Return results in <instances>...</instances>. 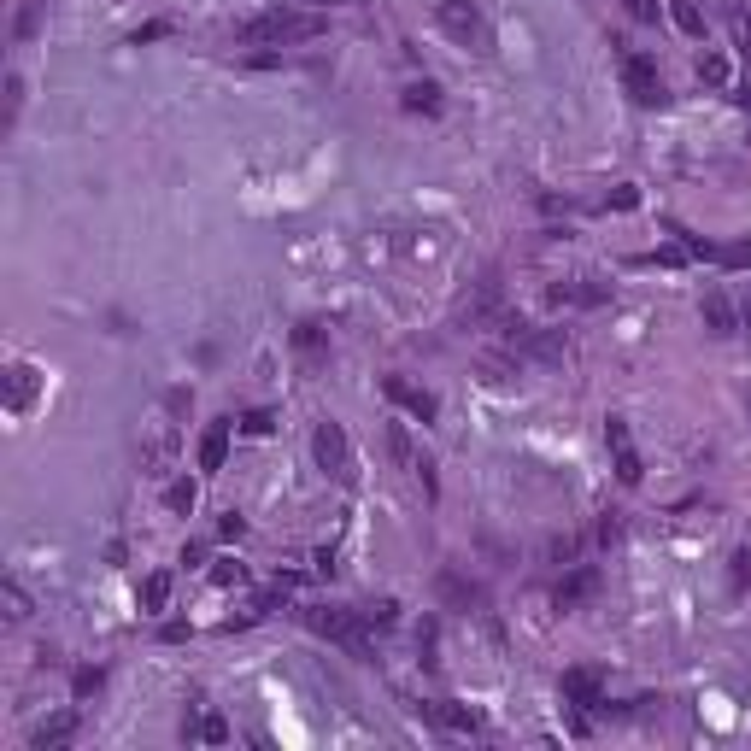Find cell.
Instances as JSON below:
<instances>
[{
    "instance_id": "cell-1",
    "label": "cell",
    "mask_w": 751,
    "mask_h": 751,
    "mask_svg": "<svg viewBox=\"0 0 751 751\" xmlns=\"http://www.w3.org/2000/svg\"><path fill=\"white\" fill-rule=\"evenodd\" d=\"M311 36H323V18H300V12H259V18H247L241 30H235V42L247 47H265V42H311Z\"/></svg>"
},
{
    "instance_id": "cell-2",
    "label": "cell",
    "mask_w": 751,
    "mask_h": 751,
    "mask_svg": "<svg viewBox=\"0 0 751 751\" xmlns=\"http://www.w3.org/2000/svg\"><path fill=\"white\" fill-rule=\"evenodd\" d=\"M435 24H441L452 42H464L470 53H493V36H487V18L470 6V0H435Z\"/></svg>"
},
{
    "instance_id": "cell-3",
    "label": "cell",
    "mask_w": 751,
    "mask_h": 751,
    "mask_svg": "<svg viewBox=\"0 0 751 751\" xmlns=\"http://www.w3.org/2000/svg\"><path fill=\"white\" fill-rule=\"evenodd\" d=\"M311 458H317V470H323L329 482H341V487L358 482L353 446H347V435H341L335 423H317V435H311Z\"/></svg>"
},
{
    "instance_id": "cell-4",
    "label": "cell",
    "mask_w": 751,
    "mask_h": 751,
    "mask_svg": "<svg viewBox=\"0 0 751 751\" xmlns=\"http://www.w3.org/2000/svg\"><path fill=\"white\" fill-rule=\"evenodd\" d=\"M306 622L317 628V634L341 640V646H347V652H358V658L370 652V634L358 628V617H353V611H335V605H311V611H306Z\"/></svg>"
},
{
    "instance_id": "cell-5",
    "label": "cell",
    "mask_w": 751,
    "mask_h": 751,
    "mask_svg": "<svg viewBox=\"0 0 751 751\" xmlns=\"http://www.w3.org/2000/svg\"><path fill=\"white\" fill-rule=\"evenodd\" d=\"M622 83H628V94H634V106H663V100H669L658 65H652L646 53H622Z\"/></svg>"
},
{
    "instance_id": "cell-6",
    "label": "cell",
    "mask_w": 751,
    "mask_h": 751,
    "mask_svg": "<svg viewBox=\"0 0 751 751\" xmlns=\"http://www.w3.org/2000/svg\"><path fill=\"white\" fill-rule=\"evenodd\" d=\"M605 446H611V458H617V482L640 487L646 464H640V452H634V441H628V423H622V417H605Z\"/></svg>"
},
{
    "instance_id": "cell-7",
    "label": "cell",
    "mask_w": 751,
    "mask_h": 751,
    "mask_svg": "<svg viewBox=\"0 0 751 751\" xmlns=\"http://www.w3.org/2000/svg\"><path fill=\"white\" fill-rule=\"evenodd\" d=\"M382 394L394 399V405H405V411H411L417 423H435V411H441V405H435V394H429V388H411L405 376H388V382H382Z\"/></svg>"
},
{
    "instance_id": "cell-8",
    "label": "cell",
    "mask_w": 751,
    "mask_h": 751,
    "mask_svg": "<svg viewBox=\"0 0 751 751\" xmlns=\"http://www.w3.org/2000/svg\"><path fill=\"white\" fill-rule=\"evenodd\" d=\"M71 740H77V710L47 716V722H36V734H30V746H36V751H65Z\"/></svg>"
},
{
    "instance_id": "cell-9",
    "label": "cell",
    "mask_w": 751,
    "mask_h": 751,
    "mask_svg": "<svg viewBox=\"0 0 751 751\" xmlns=\"http://www.w3.org/2000/svg\"><path fill=\"white\" fill-rule=\"evenodd\" d=\"M517 353L534 358V364H564V329H523Z\"/></svg>"
},
{
    "instance_id": "cell-10",
    "label": "cell",
    "mask_w": 751,
    "mask_h": 751,
    "mask_svg": "<svg viewBox=\"0 0 751 751\" xmlns=\"http://www.w3.org/2000/svg\"><path fill=\"white\" fill-rule=\"evenodd\" d=\"M564 699L581 705V710H599V705H605V687H599V675H593V669H570V675H564Z\"/></svg>"
},
{
    "instance_id": "cell-11",
    "label": "cell",
    "mask_w": 751,
    "mask_h": 751,
    "mask_svg": "<svg viewBox=\"0 0 751 751\" xmlns=\"http://www.w3.org/2000/svg\"><path fill=\"white\" fill-rule=\"evenodd\" d=\"M30 399H36V370H30V364H12V370H6V405L24 411Z\"/></svg>"
},
{
    "instance_id": "cell-12",
    "label": "cell",
    "mask_w": 751,
    "mask_h": 751,
    "mask_svg": "<svg viewBox=\"0 0 751 751\" xmlns=\"http://www.w3.org/2000/svg\"><path fill=\"white\" fill-rule=\"evenodd\" d=\"M223 458H229V423H212L200 441V470H223Z\"/></svg>"
},
{
    "instance_id": "cell-13",
    "label": "cell",
    "mask_w": 751,
    "mask_h": 751,
    "mask_svg": "<svg viewBox=\"0 0 751 751\" xmlns=\"http://www.w3.org/2000/svg\"><path fill=\"white\" fill-rule=\"evenodd\" d=\"M593 587H599V570H575L570 581L558 587V611H575V605H581V599H587Z\"/></svg>"
},
{
    "instance_id": "cell-14",
    "label": "cell",
    "mask_w": 751,
    "mask_h": 751,
    "mask_svg": "<svg viewBox=\"0 0 751 751\" xmlns=\"http://www.w3.org/2000/svg\"><path fill=\"white\" fill-rule=\"evenodd\" d=\"M388 452H394V464H399V470H411V476H417L423 452L411 446V435H405V423H388Z\"/></svg>"
},
{
    "instance_id": "cell-15",
    "label": "cell",
    "mask_w": 751,
    "mask_h": 751,
    "mask_svg": "<svg viewBox=\"0 0 751 751\" xmlns=\"http://www.w3.org/2000/svg\"><path fill=\"white\" fill-rule=\"evenodd\" d=\"M669 18H675V30H681V36H693V42L705 36V12H699L693 0H669Z\"/></svg>"
},
{
    "instance_id": "cell-16",
    "label": "cell",
    "mask_w": 751,
    "mask_h": 751,
    "mask_svg": "<svg viewBox=\"0 0 751 751\" xmlns=\"http://www.w3.org/2000/svg\"><path fill=\"white\" fill-rule=\"evenodd\" d=\"M0 617H6V622H24V617H30V593H24L18 581H0Z\"/></svg>"
},
{
    "instance_id": "cell-17",
    "label": "cell",
    "mask_w": 751,
    "mask_h": 751,
    "mask_svg": "<svg viewBox=\"0 0 751 751\" xmlns=\"http://www.w3.org/2000/svg\"><path fill=\"white\" fill-rule=\"evenodd\" d=\"M705 323L716 335H734V329H740V317H734V306H728L722 294H705Z\"/></svg>"
},
{
    "instance_id": "cell-18",
    "label": "cell",
    "mask_w": 751,
    "mask_h": 751,
    "mask_svg": "<svg viewBox=\"0 0 751 751\" xmlns=\"http://www.w3.org/2000/svg\"><path fill=\"white\" fill-rule=\"evenodd\" d=\"M429 710V716H435V722H441V728H452V734H476V716H470V710H458V705H423Z\"/></svg>"
},
{
    "instance_id": "cell-19",
    "label": "cell",
    "mask_w": 751,
    "mask_h": 751,
    "mask_svg": "<svg viewBox=\"0 0 751 751\" xmlns=\"http://www.w3.org/2000/svg\"><path fill=\"white\" fill-rule=\"evenodd\" d=\"M171 605V575H147L141 581V611H165Z\"/></svg>"
},
{
    "instance_id": "cell-20",
    "label": "cell",
    "mask_w": 751,
    "mask_h": 751,
    "mask_svg": "<svg viewBox=\"0 0 751 751\" xmlns=\"http://www.w3.org/2000/svg\"><path fill=\"white\" fill-rule=\"evenodd\" d=\"M399 100H405V112H441V89L435 83H411Z\"/></svg>"
},
{
    "instance_id": "cell-21",
    "label": "cell",
    "mask_w": 751,
    "mask_h": 751,
    "mask_svg": "<svg viewBox=\"0 0 751 751\" xmlns=\"http://www.w3.org/2000/svg\"><path fill=\"white\" fill-rule=\"evenodd\" d=\"M188 740H206V746H223V740H229V722H223V716H200V722H188Z\"/></svg>"
},
{
    "instance_id": "cell-22",
    "label": "cell",
    "mask_w": 751,
    "mask_h": 751,
    "mask_svg": "<svg viewBox=\"0 0 751 751\" xmlns=\"http://www.w3.org/2000/svg\"><path fill=\"white\" fill-rule=\"evenodd\" d=\"M699 83L705 89H728V59L722 53H699Z\"/></svg>"
},
{
    "instance_id": "cell-23",
    "label": "cell",
    "mask_w": 751,
    "mask_h": 751,
    "mask_svg": "<svg viewBox=\"0 0 751 751\" xmlns=\"http://www.w3.org/2000/svg\"><path fill=\"white\" fill-rule=\"evenodd\" d=\"M294 347H300L306 358H317L323 353V323H300V329H294Z\"/></svg>"
},
{
    "instance_id": "cell-24",
    "label": "cell",
    "mask_w": 751,
    "mask_h": 751,
    "mask_svg": "<svg viewBox=\"0 0 751 751\" xmlns=\"http://www.w3.org/2000/svg\"><path fill=\"white\" fill-rule=\"evenodd\" d=\"M716 265L746 270V265H751V235H746V241H734V247H716Z\"/></svg>"
},
{
    "instance_id": "cell-25",
    "label": "cell",
    "mask_w": 751,
    "mask_h": 751,
    "mask_svg": "<svg viewBox=\"0 0 751 751\" xmlns=\"http://www.w3.org/2000/svg\"><path fill=\"white\" fill-rule=\"evenodd\" d=\"M165 505L188 517V511H194V482H188V476H182V482H171V487H165Z\"/></svg>"
},
{
    "instance_id": "cell-26",
    "label": "cell",
    "mask_w": 751,
    "mask_h": 751,
    "mask_svg": "<svg viewBox=\"0 0 751 751\" xmlns=\"http://www.w3.org/2000/svg\"><path fill=\"white\" fill-rule=\"evenodd\" d=\"M746 581H751V546H740L734 552V593H746Z\"/></svg>"
},
{
    "instance_id": "cell-27",
    "label": "cell",
    "mask_w": 751,
    "mask_h": 751,
    "mask_svg": "<svg viewBox=\"0 0 751 751\" xmlns=\"http://www.w3.org/2000/svg\"><path fill=\"white\" fill-rule=\"evenodd\" d=\"M241 429H247V435H270V429H276V417H270V411H247V417H241Z\"/></svg>"
},
{
    "instance_id": "cell-28",
    "label": "cell",
    "mask_w": 751,
    "mask_h": 751,
    "mask_svg": "<svg viewBox=\"0 0 751 751\" xmlns=\"http://www.w3.org/2000/svg\"><path fill=\"white\" fill-rule=\"evenodd\" d=\"M622 12L640 18V24H652V18H658V0H622Z\"/></svg>"
},
{
    "instance_id": "cell-29",
    "label": "cell",
    "mask_w": 751,
    "mask_h": 751,
    "mask_svg": "<svg viewBox=\"0 0 751 751\" xmlns=\"http://www.w3.org/2000/svg\"><path fill=\"white\" fill-rule=\"evenodd\" d=\"M100 681H106L100 669H77V699H89V693H100Z\"/></svg>"
},
{
    "instance_id": "cell-30",
    "label": "cell",
    "mask_w": 751,
    "mask_h": 751,
    "mask_svg": "<svg viewBox=\"0 0 751 751\" xmlns=\"http://www.w3.org/2000/svg\"><path fill=\"white\" fill-rule=\"evenodd\" d=\"M212 581H218V587H229V581H241V564H235V558H223V564H212Z\"/></svg>"
},
{
    "instance_id": "cell-31",
    "label": "cell",
    "mask_w": 751,
    "mask_h": 751,
    "mask_svg": "<svg viewBox=\"0 0 751 751\" xmlns=\"http://www.w3.org/2000/svg\"><path fill=\"white\" fill-rule=\"evenodd\" d=\"M364 622H376V628H388V622H394V599H382V605H370V611H364Z\"/></svg>"
},
{
    "instance_id": "cell-32",
    "label": "cell",
    "mask_w": 751,
    "mask_h": 751,
    "mask_svg": "<svg viewBox=\"0 0 751 751\" xmlns=\"http://www.w3.org/2000/svg\"><path fill=\"white\" fill-rule=\"evenodd\" d=\"M734 42L746 47V59H751V12H740V18H734Z\"/></svg>"
},
{
    "instance_id": "cell-33",
    "label": "cell",
    "mask_w": 751,
    "mask_h": 751,
    "mask_svg": "<svg viewBox=\"0 0 751 751\" xmlns=\"http://www.w3.org/2000/svg\"><path fill=\"white\" fill-rule=\"evenodd\" d=\"M159 36H171V24H141V30H135V47H141V42H159Z\"/></svg>"
},
{
    "instance_id": "cell-34",
    "label": "cell",
    "mask_w": 751,
    "mask_h": 751,
    "mask_svg": "<svg viewBox=\"0 0 751 751\" xmlns=\"http://www.w3.org/2000/svg\"><path fill=\"white\" fill-rule=\"evenodd\" d=\"M634 200H640V194H634V188H617V194H605V206H617V212H628V206H634Z\"/></svg>"
},
{
    "instance_id": "cell-35",
    "label": "cell",
    "mask_w": 751,
    "mask_h": 751,
    "mask_svg": "<svg viewBox=\"0 0 751 751\" xmlns=\"http://www.w3.org/2000/svg\"><path fill=\"white\" fill-rule=\"evenodd\" d=\"M241 529H247V523H241L235 511H229V517H223V523H218V534H223V540H241Z\"/></svg>"
},
{
    "instance_id": "cell-36",
    "label": "cell",
    "mask_w": 751,
    "mask_h": 751,
    "mask_svg": "<svg viewBox=\"0 0 751 751\" xmlns=\"http://www.w3.org/2000/svg\"><path fill=\"white\" fill-rule=\"evenodd\" d=\"M622 534V523H617V511H611V517H605V523H599V540H605V546H611V540H617Z\"/></svg>"
},
{
    "instance_id": "cell-37",
    "label": "cell",
    "mask_w": 751,
    "mask_h": 751,
    "mask_svg": "<svg viewBox=\"0 0 751 751\" xmlns=\"http://www.w3.org/2000/svg\"><path fill=\"white\" fill-rule=\"evenodd\" d=\"M740 323H746V329H751V300H746V311H740Z\"/></svg>"
},
{
    "instance_id": "cell-38",
    "label": "cell",
    "mask_w": 751,
    "mask_h": 751,
    "mask_svg": "<svg viewBox=\"0 0 751 751\" xmlns=\"http://www.w3.org/2000/svg\"><path fill=\"white\" fill-rule=\"evenodd\" d=\"M306 6H329V0H306Z\"/></svg>"
}]
</instances>
